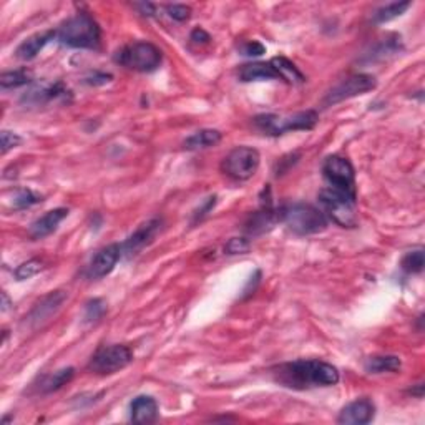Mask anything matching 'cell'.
Returning <instances> with one entry per match:
<instances>
[{"mask_svg":"<svg viewBox=\"0 0 425 425\" xmlns=\"http://www.w3.org/2000/svg\"><path fill=\"white\" fill-rule=\"evenodd\" d=\"M377 87L376 78L368 73H357L351 77L341 80L337 85L332 87L327 91L326 97L323 98V107H334L337 103L344 102V100L359 97V95L368 93Z\"/></svg>","mask_w":425,"mask_h":425,"instance_id":"10","label":"cell"},{"mask_svg":"<svg viewBox=\"0 0 425 425\" xmlns=\"http://www.w3.org/2000/svg\"><path fill=\"white\" fill-rule=\"evenodd\" d=\"M221 138H223L221 132L212 130V128H205V130H199L197 133H193L191 136H188V138L185 140V148L191 150V152H195V150L211 148L216 147V145L221 141Z\"/></svg>","mask_w":425,"mask_h":425,"instance_id":"21","label":"cell"},{"mask_svg":"<svg viewBox=\"0 0 425 425\" xmlns=\"http://www.w3.org/2000/svg\"><path fill=\"white\" fill-rule=\"evenodd\" d=\"M190 39L195 42V44H208V42L211 40V37H210V33H208L206 30H203V28H195L193 32H191V35H190Z\"/></svg>","mask_w":425,"mask_h":425,"instance_id":"36","label":"cell"},{"mask_svg":"<svg viewBox=\"0 0 425 425\" xmlns=\"http://www.w3.org/2000/svg\"><path fill=\"white\" fill-rule=\"evenodd\" d=\"M402 269L409 274H419L424 271L425 266V257H424V249H415V251L407 253L402 257Z\"/></svg>","mask_w":425,"mask_h":425,"instance_id":"27","label":"cell"},{"mask_svg":"<svg viewBox=\"0 0 425 425\" xmlns=\"http://www.w3.org/2000/svg\"><path fill=\"white\" fill-rule=\"evenodd\" d=\"M44 269V262L40 260H30L27 262H22L19 268L15 269V279L17 281H25V279H30L39 274Z\"/></svg>","mask_w":425,"mask_h":425,"instance_id":"29","label":"cell"},{"mask_svg":"<svg viewBox=\"0 0 425 425\" xmlns=\"http://www.w3.org/2000/svg\"><path fill=\"white\" fill-rule=\"evenodd\" d=\"M123 254L122 244L114 243L107 248L100 249V251L91 257L89 269H87V276L90 279H102L108 276L111 271L115 269V266L118 264L120 257Z\"/></svg>","mask_w":425,"mask_h":425,"instance_id":"11","label":"cell"},{"mask_svg":"<svg viewBox=\"0 0 425 425\" xmlns=\"http://www.w3.org/2000/svg\"><path fill=\"white\" fill-rule=\"evenodd\" d=\"M319 205L324 216L341 228H354L357 224L356 198L332 188L319 191Z\"/></svg>","mask_w":425,"mask_h":425,"instance_id":"5","label":"cell"},{"mask_svg":"<svg viewBox=\"0 0 425 425\" xmlns=\"http://www.w3.org/2000/svg\"><path fill=\"white\" fill-rule=\"evenodd\" d=\"M75 376V369L73 368H64L60 370H57V372L50 374V376L45 379L44 384H42V390L44 392H55V390L62 389V387L69 384L70 381H72Z\"/></svg>","mask_w":425,"mask_h":425,"instance_id":"25","label":"cell"},{"mask_svg":"<svg viewBox=\"0 0 425 425\" xmlns=\"http://www.w3.org/2000/svg\"><path fill=\"white\" fill-rule=\"evenodd\" d=\"M271 65L276 70L278 77L281 78V80L291 83V85H301V83L306 80L304 75L301 73V70H299L293 62L287 60L286 57H274L273 60H271Z\"/></svg>","mask_w":425,"mask_h":425,"instance_id":"19","label":"cell"},{"mask_svg":"<svg viewBox=\"0 0 425 425\" xmlns=\"http://www.w3.org/2000/svg\"><path fill=\"white\" fill-rule=\"evenodd\" d=\"M110 80H111L110 73H100V72L91 73L85 78V82L89 83V85H105V83H108Z\"/></svg>","mask_w":425,"mask_h":425,"instance_id":"35","label":"cell"},{"mask_svg":"<svg viewBox=\"0 0 425 425\" xmlns=\"http://www.w3.org/2000/svg\"><path fill=\"white\" fill-rule=\"evenodd\" d=\"M161 50L156 45L150 44V42H135V44L127 45L116 53L115 60L120 65L127 66V69L135 70V72L150 73L161 64Z\"/></svg>","mask_w":425,"mask_h":425,"instance_id":"6","label":"cell"},{"mask_svg":"<svg viewBox=\"0 0 425 425\" xmlns=\"http://www.w3.org/2000/svg\"><path fill=\"white\" fill-rule=\"evenodd\" d=\"M66 93H69V90H65L62 83H55V85L37 87V89H33L30 93L25 97V100H28V103H35V105H39V103H45L50 102V100L65 97Z\"/></svg>","mask_w":425,"mask_h":425,"instance_id":"23","label":"cell"},{"mask_svg":"<svg viewBox=\"0 0 425 425\" xmlns=\"http://www.w3.org/2000/svg\"><path fill=\"white\" fill-rule=\"evenodd\" d=\"M53 37H57V32L53 30H47V32H39V33H33V35L28 37V39H25L22 44L19 45V48H17V57L20 58V60H33L39 53L42 52V48L45 47V45L48 44L50 40L53 39Z\"/></svg>","mask_w":425,"mask_h":425,"instance_id":"17","label":"cell"},{"mask_svg":"<svg viewBox=\"0 0 425 425\" xmlns=\"http://www.w3.org/2000/svg\"><path fill=\"white\" fill-rule=\"evenodd\" d=\"M251 243L246 237H231L224 246V251L228 254H244L249 251Z\"/></svg>","mask_w":425,"mask_h":425,"instance_id":"31","label":"cell"},{"mask_svg":"<svg viewBox=\"0 0 425 425\" xmlns=\"http://www.w3.org/2000/svg\"><path fill=\"white\" fill-rule=\"evenodd\" d=\"M412 3L410 2H392V3H387V6L381 7L379 10H376V14H374V22L376 24H386L390 22V20L397 19V17H401L406 14L407 10H409Z\"/></svg>","mask_w":425,"mask_h":425,"instance_id":"24","label":"cell"},{"mask_svg":"<svg viewBox=\"0 0 425 425\" xmlns=\"http://www.w3.org/2000/svg\"><path fill=\"white\" fill-rule=\"evenodd\" d=\"M374 415H376V406L368 397L357 399L344 407L339 412L337 424L343 425H365L372 422Z\"/></svg>","mask_w":425,"mask_h":425,"instance_id":"13","label":"cell"},{"mask_svg":"<svg viewBox=\"0 0 425 425\" xmlns=\"http://www.w3.org/2000/svg\"><path fill=\"white\" fill-rule=\"evenodd\" d=\"M261 165V155L256 148L236 147L228 153L221 163V170L226 177L236 181H246L256 174Z\"/></svg>","mask_w":425,"mask_h":425,"instance_id":"7","label":"cell"},{"mask_svg":"<svg viewBox=\"0 0 425 425\" xmlns=\"http://www.w3.org/2000/svg\"><path fill=\"white\" fill-rule=\"evenodd\" d=\"M274 381L289 389L304 390L312 387H329L339 382V370L319 359H299L278 365L273 370Z\"/></svg>","mask_w":425,"mask_h":425,"instance_id":"1","label":"cell"},{"mask_svg":"<svg viewBox=\"0 0 425 425\" xmlns=\"http://www.w3.org/2000/svg\"><path fill=\"white\" fill-rule=\"evenodd\" d=\"M161 228V219H150L147 223H143L141 226H138L133 235L125 241V244H122L123 253L127 256H135L138 254L145 246H148L153 241V237L156 236V233L160 231Z\"/></svg>","mask_w":425,"mask_h":425,"instance_id":"14","label":"cell"},{"mask_svg":"<svg viewBox=\"0 0 425 425\" xmlns=\"http://www.w3.org/2000/svg\"><path fill=\"white\" fill-rule=\"evenodd\" d=\"M57 39L62 45L70 48H97L102 32L93 17L80 12L62 24L57 32Z\"/></svg>","mask_w":425,"mask_h":425,"instance_id":"2","label":"cell"},{"mask_svg":"<svg viewBox=\"0 0 425 425\" xmlns=\"http://www.w3.org/2000/svg\"><path fill=\"white\" fill-rule=\"evenodd\" d=\"M158 402L152 395H138L130 406V420L135 424H153L158 419Z\"/></svg>","mask_w":425,"mask_h":425,"instance_id":"16","label":"cell"},{"mask_svg":"<svg viewBox=\"0 0 425 425\" xmlns=\"http://www.w3.org/2000/svg\"><path fill=\"white\" fill-rule=\"evenodd\" d=\"M133 361V352L128 345L114 344L100 347L97 352L91 356L89 362V370L98 376H111V374L120 372L127 368Z\"/></svg>","mask_w":425,"mask_h":425,"instance_id":"8","label":"cell"},{"mask_svg":"<svg viewBox=\"0 0 425 425\" xmlns=\"http://www.w3.org/2000/svg\"><path fill=\"white\" fill-rule=\"evenodd\" d=\"M33 75L30 70L20 69V70H12V72H3L0 77V87L3 90L7 89H19V87L28 85L32 82Z\"/></svg>","mask_w":425,"mask_h":425,"instance_id":"26","label":"cell"},{"mask_svg":"<svg viewBox=\"0 0 425 425\" xmlns=\"http://www.w3.org/2000/svg\"><path fill=\"white\" fill-rule=\"evenodd\" d=\"M140 8H141V12H143V15H153V6H152V3H141Z\"/></svg>","mask_w":425,"mask_h":425,"instance_id":"37","label":"cell"},{"mask_svg":"<svg viewBox=\"0 0 425 425\" xmlns=\"http://www.w3.org/2000/svg\"><path fill=\"white\" fill-rule=\"evenodd\" d=\"M42 201L40 195H37L35 191L32 190H19L14 195V201H12V205H14V210H25V208H30L33 205H37V203Z\"/></svg>","mask_w":425,"mask_h":425,"instance_id":"28","label":"cell"},{"mask_svg":"<svg viewBox=\"0 0 425 425\" xmlns=\"http://www.w3.org/2000/svg\"><path fill=\"white\" fill-rule=\"evenodd\" d=\"M8 307H10V301H8V296H7V293H2V311L6 312Z\"/></svg>","mask_w":425,"mask_h":425,"instance_id":"38","label":"cell"},{"mask_svg":"<svg viewBox=\"0 0 425 425\" xmlns=\"http://www.w3.org/2000/svg\"><path fill=\"white\" fill-rule=\"evenodd\" d=\"M260 132L269 136L284 135L286 132H299V130H312L319 122L318 111L306 110L298 111L294 115H257L253 120Z\"/></svg>","mask_w":425,"mask_h":425,"instance_id":"4","label":"cell"},{"mask_svg":"<svg viewBox=\"0 0 425 425\" xmlns=\"http://www.w3.org/2000/svg\"><path fill=\"white\" fill-rule=\"evenodd\" d=\"M279 221H282L289 231L298 236L318 235L327 228V218L324 212L306 203H294L281 208Z\"/></svg>","mask_w":425,"mask_h":425,"instance_id":"3","label":"cell"},{"mask_svg":"<svg viewBox=\"0 0 425 425\" xmlns=\"http://www.w3.org/2000/svg\"><path fill=\"white\" fill-rule=\"evenodd\" d=\"M66 294L64 291H53V293L47 294L33 306V309L28 312V316H25V324H28L32 329L42 326L45 320H48L60 309V306L64 304Z\"/></svg>","mask_w":425,"mask_h":425,"instance_id":"12","label":"cell"},{"mask_svg":"<svg viewBox=\"0 0 425 425\" xmlns=\"http://www.w3.org/2000/svg\"><path fill=\"white\" fill-rule=\"evenodd\" d=\"M166 14L177 22H185L191 17V8L183 3H173V6H166Z\"/></svg>","mask_w":425,"mask_h":425,"instance_id":"32","label":"cell"},{"mask_svg":"<svg viewBox=\"0 0 425 425\" xmlns=\"http://www.w3.org/2000/svg\"><path fill=\"white\" fill-rule=\"evenodd\" d=\"M323 174L332 190L356 198V170L344 156H327L323 165Z\"/></svg>","mask_w":425,"mask_h":425,"instance_id":"9","label":"cell"},{"mask_svg":"<svg viewBox=\"0 0 425 425\" xmlns=\"http://www.w3.org/2000/svg\"><path fill=\"white\" fill-rule=\"evenodd\" d=\"M279 219V215H276L271 208H264L262 211H257L251 215V218L246 223V233L249 235H261V233L268 231L273 228V224Z\"/></svg>","mask_w":425,"mask_h":425,"instance_id":"20","label":"cell"},{"mask_svg":"<svg viewBox=\"0 0 425 425\" xmlns=\"http://www.w3.org/2000/svg\"><path fill=\"white\" fill-rule=\"evenodd\" d=\"M69 210L66 208H55V210L47 211L44 216H40L39 219H35L28 228V236L32 239H44L52 235L53 231H57V228L60 226V223L69 216Z\"/></svg>","mask_w":425,"mask_h":425,"instance_id":"15","label":"cell"},{"mask_svg":"<svg viewBox=\"0 0 425 425\" xmlns=\"http://www.w3.org/2000/svg\"><path fill=\"white\" fill-rule=\"evenodd\" d=\"M365 370L369 374H384V372H395L402 368V361L397 356H374L369 357L364 364Z\"/></svg>","mask_w":425,"mask_h":425,"instance_id":"22","label":"cell"},{"mask_svg":"<svg viewBox=\"0 0 425 425\" xmlns=\"http://www.w3.org/2000/svg\"><path fill=\"white\" fill-rule=\"evenodd\" d=\"M105 302L102 301V299H91V301L87 304V309H85V319L87 320H98L103 318V314H105Z\"/></svg>","mask_w":425,"mask_h":425,"instance_id":"30","label":"cell"},{"mask_svg":"<svg viewBox=\"0 0 425 425\" xmlns=\"http://www.w3.org/2000/svg\"><path fill=\"white\" fill-rule=\"evenodd\" d=\"M0 141H2V153H3V155H6L8 150L19 147V145L22 143V138H20V136L17 135V133L3 130L2 135H0Z\"/></svg>","mask_w":425,"mask_h":425,"instance_id":"34","label":"cell"},{"mask_svg":"<svg viewBox=\"0 0 425 425\" xmlns=\"http://www.w3.org/2000/svg\"><path fill=\"white\" fill-rule=\"evenodd\" d=\"M239 50L246 57H261L262 53H266V47L257 40L244 42V44L239 47Z\"/></svg>","mask_w":425,"mask_h":425,"instance_id":"33","label":"cell"},{"mask_svg":"<svg viewBox=\"0 0 425 425\" xmlns=\"http://www.w3.org/2000/svg\"><path fill=\"white\" fill-rule=\"evenodd\" d=\"M241 82L249 83V82H262V80H274L279 78L274 66L271 65V62L264 64V62H254V64H246L239 69L237 72Z\"/></svg>","mask_w":425,"mask_h":425,"instance_id":"18","label":"cell"}]
</instances>
